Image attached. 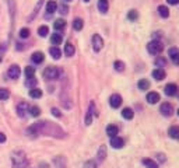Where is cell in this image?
Returning <instances> with one entry per match:
<instances>
[{"label":"cell","instance_id":"1","mask_svg":"<svg viewBox=\"0 0 179 168\" xmlns=\"http://www.w3.org/2000/svg\"><path fill=\"white\" fill-rule=\"evenodd\" d=\"M35 128V130L38 132V134H46V136H52V137H66V133L64 130L60 128V126L52 123L49 121H42V122H38V123L32 125Z\"/></svg>","mask_w":179,"mask_h":168},{"label":"cell","instance_id":"2","mask_svg":"<svg viewBox=\"0 0 179 168\" xmlns=\"http://www.w3.org/2000/svg\"><path fill=\"white\" fill-rule=\"evenodd\" d=\"M11 160H13L14 168H24L28 165V160L23 151H14L11 154Z\"/></svg>","mask_w":179,"mask_h":168},{"label":"cell","instance_id":"3","mask_svg":"<svg viewBox=\"0 0 179 168\" xmlns=\"http://www.w3.org/2000/svg\"><path fill=\"white\" fill-rule=\"evenodd\" d=\"M147 49H148V52H150L151 55H160V53L162 52V49H164V45L160 39H153L151 42H148Z\"/></svg>","mask_w":179,"mask_h":168},{"label":"cell","instance_id":"4","mask_svg":"<svg viewBox=\"0 0 179 168\" xmlns=\"http://www.w3.org/2000/svg\"><path fill=\"white\" fill-rule=\"evenodd\" d=\"M43 77L46 80H56V79H59V69L55 67V66H49V67L45 69Z\"/></svg>","mask_w":179,"mask_h":168},{"label":"cell","instance_id":"5","mask_svg":"<svg viewBox=\"0 0 179 168\" xmlns=\"http://www.w3.org/2000/svg\"><path fill=\"white\" fill-rule=\"evenodd\" d=\"M104 46V39L101 38V35L94 34L92 35V48H94L95 52H100Z\"/></svg>","mask_w":179,"mask_h":168},{"label":"cell","instance_id":"6","mask_svg":"<svg viewBox=\"0 0 179 168\" xmlns=\"http://www.w3.org/2000/svg\"><path fill=\"white\" fill-rule=\"evenodd\" d=\"M20 74H21V69L18 67L17 65H13V66H10V69L7 70V76L10 77V79H18L20 77Z\"/></svg>","mask_w":179,"mask_h":168},{"label":"cell","instance_id":"7","mask_svg":"<svg viewBox=\"0 0 179 168\" xmlns=\"http://www.w3.org/2000/svg\"><path fill=\"white\" fill-rule=\"evenodd\" d=\"M160 112L162 113L164 116H171L172 113H174V107H172V105L169 104V102H165V104L161 105Z\"/></svg>","mask_w":179,"mask_h":168},{"label":"cell","instance_id":"8","mask_svg":"<svg viewBox=\"0 0 179 168\" xmlns=\"http://www.w3.org/2000/svg\"><path fill=\"white\" fill-rule=\"evenodd\" d=\"M94 113H97V112H95V105H94V102H91V104H90L87 115H85V125H87V126H90L92 123V115H94Z\"/></svg>","mask_w":179,"mask_h":168},{"label":"cell","instance_id":"9","mask_svg":"<svg viewBox=\"0 0 179 168\" xmlns=\"http://www.w3.org/2000/svg\"><path fill=\"white\" fill-rule=\"evenodd\" d=\"M109 104H111L112 108H119L122 104V97L119 94H112L111 98H109Z\"/></svg>","mask_w":179,"mask_h":168},{"label":"cell","instance_id":"10","mask_svg":"<svg viewBox=\"0 0 179 168\" xmlns=\"http://www.w3.org/2000/svg\"><path fill=\"white\" fill-rule=\"evenodd\" d=\"M123 144H125V142H123V139H122V137H119V136L111 137V146L113 147V149H122Z\"/></svg>","mask_w":179,"mask_h":168},{"label":"cell","instance_id":"11","mask_svg":"<svg viewBox=\"0 0 179 168\" xmlns=\"http://www.w3.org/2000/svg\"><path fill=\"white\" fill-rule=\"evenodd\" d=\"M29 107L27 102H21L18 104V107H17V112H18V116H21V118H25L27 116V112H28Z\"/></svg>","mask_w":179,"mask_h":168},{"label":"cell","instance_id":"12","mask_svg":"<svg viewBox=\"0 0 179 168\" xmlns=\"http://www.w3.org/2000/svg\"><path fill=\"white\" fill-rule=\"evenodd\" d=\"M168 55H169V58H171V60L174 62V65H178L179 63V50L176 48H171Z\"/></svg>","mask_w":179,"mask_h":168},{"label":"cell","instance_id":"13","mask_svg":"<svg viewBox=\"0 0 179 168\" xmlns=\"http://www.w3.org/2000/svg\"><path fill=\"white\" fill-rule=\"evenodd\" d=\"M153 77L158 81H161V80L165 79V70H164L162 67H157L156 70L153 71Z\"/></svg>","mask_w":179,"mask_h":168},{"label":"cell","instance_id":"14","mask_svg":"<svg viewBox=\"0 0 179 168\" xmlns=\"http://www.w3.org/2000/svg\"><path fill=\"white\" fill-rule=\"evenodd\" d=\"M176 91H178V86H176V84L171 83V84H166V86H165V94L169 95V97L175 95V94H176Z\"/></svg>","mask_w":179,"mask_h":168},{"label":"cell","instance_id":"15","mask_svg":"<svg viewBox=\"0 0 179 168\" xmlns=\"http://www.w3.org/2000/svg\"><path fill=\"white\" fill-rule=\"evenodd\" d=\"M160 101V94L158 92H148L147 94V102L148 104H157Z\"/></svg>","mask_w":179,"mask_h":168},{"label":"cell","instance_id":"16","mask_svg":"<svg viewBox=\"0 0 179 168\" xmlns=\"http://www.w3.org/2000/svg\"><path fill=\"white\" fill-rule=\"evenodd\" d=\"M43 59H45V56H43L42 52H35V53H32V56H31V60L34 63H37V65L42 63Z\"/></svg>","mask_w":179,"mask_h":168},{"label":"cell","instance_id":"17","mask_svg":"<svg viewBox=\"0 0 179 168\" xmlns=\"http://www.w3.org/2000/svg\"><path fill=\"white\" fill-rule=\"evenodd\" d=\"M98 8H100V11L104 14L108 13V8H109L108 0H100V2H98Z\"/></svg>","mask_w":179,"mask_h":168},{"label":"cell","instance_id":"18","mask_svg":"<svg viewBox=\"0 0 179 168\" xmlns=\"http://www.w3.org/2000/svg\"><path fill=\"white\" fill-rule=\"evenodd\" d=\"M118 132H119L118 126H115V125H108V126H106V134H108L109 137L116 136V134H118Z\"/></svg>","mask_w":179,"mask_h":168},{"label":"cell","instance_id":"19","mask_svg":"<svg viewBox=\"0 0 179 168\" xmlns=\"http://www.w3.org/2000/svg\"><path fill=\"white\" fill-rule=\"evenodd\" d=\"M56 8H58V3H56V2H53V0H49V2L46 3V11H48L49 14L55 13Z\"/></svg>","mask_w":179,"mask_h":168},{"label":"cell","instance_id":"20","mask_svg":"<svg viewBox=\"0 0 179 168\" xmlns=\"http://www.w3.org/2000/svg\"><path fill=\"white\" fill-rule=\"evenodd\" d=\"M49 53L52 55V58H53V59H59V58L62 56V50L59 49L58 46H55V45H53V46L49 49Z\"/></svg>","mask_w":179,"mask_h":168},{"label":"cell","instance_id":"21","mask_svg":"<svg viewBox=\"0 0 179 168\" xmlns=\"http://www.w3.org/2000/svg\"><path fill=\"white\" fill-rule=\"evenodd\" d=\"M53 27H55V31H62V29H64V27H66V21L59 18L55 21V24H53Z\"/></svg>","mask_w":179,"mask_h":168},{"label":"cell","instance_id":"22","mask_svg":"<svg viewBox=\"0 0 179 168\" xmlns=\"http://www.w3.org/2000/svg\"><path fill=\"white\" fill-rule=\"evenodd\" d=\"M53 163H55V165L58 168H66V161H64V157H62V155L56 157L53 160Z\"/></svg>","mask_w":179,"mask_h":168},{"label":"cell","instance_id":"23","mask_svg":"<svg viewBox=\"0 0 179 168\" xmlns=\"http://www.w3.org/2000/svg\"><path fill=\"white\" fill-rule=\"evenodd\" d=\"M134 115V112L132 111V108H123V111H122V116H123L125 119H132Z\"/></svg>","mask_w":179,"mask_h":168},{"label":"cell","instance_id":"24","mask_svg":"<svg viewBox=\"0 0 179 168\" xmlns=\"http://www.w3.org/2000/svg\"><path fill=\"white\" fill-rule=\"evenodd\" d=\"M64 53H66L67 58H71V56L74 55V46L70 44V42H67L66 46H64Z\"/></svg>","mask_w":179,"mask_h":168},{"label":"cell","instance_id":"25","mask_svg":"<svg viewBox=\"0 0 179 168\" xmlns=\"http://www.w3.org/2000/svg\"><path fill=\"white\" fill-rule=\"evenodd\" d=\"M143 164L146 165V168H158V164L154 160H151V158H144Z\"/></svg>","mask_w":179,"mask_h":168},{"label":"cell","instance_id":"26","mask_svg":"<svg viewBox=\"0 0 179 168\" xmlns=\"http://www.w3.org/2000/svg\"><path fill=\"white\" fill-rule=\"evenodd\" d=\"M168 134L172 137V139H178V137H179V128H178V126H171V128H169Z\"/></svg>","mask_w":179,"mask_h":168},{"label":"cell","instance_id":"27","mask_svg":"<svg viewBox=\"0 0 179 168\" xmlns=\"http://www.w3.org/2000/svg\"><path fill=\"white\" fill-rule=\"evenodd\" d=\"M29 97L31 98H41L42 97V91L39 88H31L29 90Z\"/></svg>","mask_w":179,"mask_h":168},{"label":"cell","instance_id":"28","mask_svg":"<svg viewBox=\"0 0 179 168\" xmlns=\"http://www.w3.org/2000/svg\"><path fill=\"white\" fill-rule=\"evenodd\" d=\"M38 34H39V37L45 38L48 34H49V27L48 25H41L39 28H38Z\"/></svg>","mask_w":179,"mask_h":168},{"label":"cell","instance_id":"29","mask_svg":"<svg viewBox=\"0 0 179 168\" xmlns=\"http://www.w3.org/2000/svg\"><path fill=\"white\" fill-rule=\"evenodd\" d=\"M83 20L81 18H74V21H73V28L76 29V31H81L83 29Z\"/></svg>","mask_w":179,"mask_h":168},{"label":"cell","instance_id":"30","mask_svg":"<svg viewBox=\"0 0 179 168\" xmlns=\"http://www.w3.org/2000/svg\"><path fill=\"white\" fill-rule=\"evenodd\" d=\"M50 42H52V45L58 46V45L62 42V35L60 34H53L52 37H50Z\"/></svg>","mask_w":179,"mask_h":168},{"label":"cell","instance_id":"31","mask_svg":"<svg viewBox=\"0 0 179 168\" xmlns=\"http://www.w3.org/2000/svg\"><path fill=\"white\" fill-rule=\"evenodd\" d=\"M158 13H160V16L164 17V18H166V17L169 16V10L165 6H160V7H158Z\"/></svg>","mask_w":179,"mask_h":168},{"label":"cell","instance_id":"32","mask_svg":"<svg viewBox=\"0 0 179 168\" xmlns=\"http://www.w3.org/2000/svg\"><path fill=\"white\" fill-rule=\"evenodd\" d=\"M137 86H139L140 90H148V88H150V81H148V80H146V79H141Z\"/></svg>","mask_w":179,"mask_h":168},{"label":"cell","instance_id":"33","mask_svg":"<svg viewBox=\"0 0 179 168\" xmlns=\"http://www.w3.org/2000/svg\"><path fill=\"white\" fill-rule=\"evenodd\" d=\"M28 112H29V115L34 116V118H38V116L41 115V109L38 107H31L28 109Z\"/></svg>","mask_w":179,"mask_h":168},{"label":"cell","instance_id":"34","mask_svg":"<svg viewBox=\"0 0 179 168\" xmlns=\"http://www.w3.org/2000/svg\"><path fill=\"white\" fill-rule=\"evenodd\" d=\"M24 73H25V77H27V79H32V77H34V74H35V69L31 67V66H28V67H25Z\"/></svg>","mask_w":179,"mask_h":168},{"label":"cell","instance_id":"35","mask_svg":"<svg viewBox=\"0 0 179 168\" xmlns=\"http://www.w3.org/2000/svg\"><path fill=\"white\" fill-rule=\"evenodd\" d=\"M8 97H10V92H8V90H6V88H0V101H6V100H8Z\"/></svg>","mask_w":179,"mask_h":168},{"label":"cell","instance_id":"36","mask_svg":"<svg viewBox=\"0 0 179 168\" xmlns=\"http://www.w3.org/2000/svg\"><path fill=\"white\" fill-rule=\"evenodd\" d=\"M105 155H106V149H105V146H101V149L98 150V160H100V161H104V160H105Z\"/></svg>","mask_w":179,"mask_h":168},{"label":"cell","instance_id":"37","mask_svg":"<svg viewBox=\"0 0 179 168\" xmlns=\"http://www.w3.org/2000/svg\"><path fill=\"white\" fill-rule=\"evenodd\" d=\"M113 66H115V70L116 71H123L125 70V63L120 62V60H116Z\"/></svg>","mask_w":179,"mask_h":168},{"label":"cell","instance_id":"38","mask_svg":"<svg viewBox=\"0 0 179 168\" xmlns=\"http://www.w3.org/2000/svg\"><path fill=\"white\" fill-rule=\"evenodd\" d=\"M127 18H129L130 21L137 20V18H139V13H137L136 10H130V11H129V14H127Z\"/></svg>","mask_w":179,"mask_h":168},{"label":"cell","instance_id":"39","mask_svg":"<svg viewBox=\"0 0 179 168\" xmlns=\"http://www.w3.org/2000/svg\"><path fill=\"white\" fill-rule=\"evenodd\" d=\"M29 37V29L28 28H21L20 29V38H28Z\"/></svg>","mask_w":179,"mask_h":168},{"label":"cell","instance_id":"40","mask_svg":"<svg viewBox=\"0 0 179 168\" xmlns=\"http://www.w3.org/2000/svg\"><path fill=\"white\" fill-rule=\"evenodd\" d=\"M156 65H157V67H164V66H165V59L158 58L156 60Z\"/></svg>","mask_w":179,"mask_h":168},{"label":"cell","instance_id":"41","mask_svg":"<svg viewBox=\"0 0 179 168\" xmlns=\"http://www.w3.org/2000/svg\"><path fill=\"white\" fill-rule=\"evenodd\" d=\"M85 168H97V164H95V161L90 160L85 163Z\"/></svg>","mask_w":179,"mask_h":168},{"label":"cell","instance_id":"42","mask_svg":"<svg viewBox=\"0 0 179 168\" xmlns=\"http://www.w3.org/2000/svg\"><path fill=\"white\" fill-rule=\"evenodd\" d=\"M27 84H28V86H32V88H34V86L37 84V80H35L34 77H32V79H27Z\"/></svg>","mask_w":179,"mask_h":168},{"label":"cell","instance_id":"43","mask_svg":"<svg viewBox=\"0 0 179 168\" xmlns=\"http://www.w3.org/2000/svg\"><path fill=\"white\" fill-rule=\"evenodd\" d=\"M52 113H53V115H55V116H58V118H59V116H60V111H59V109H56V108H52Z\"/></svg>","mask_w":179,"mask_h":168},{"label":"cell","instance_id":"44","mask_svg":"<svg viewBox=\"0 0 179 168\" xmlns=\"http://www.w3.org/2000/svg\"><path fill=\"white\" fill-rule=\"evenodd\" d=\"M69 11V7H66V6H60V13L62 14H66Z\"/></svg>","mask_w":179,"mask_h":168},{"label":"cell","instance_id":"45","mask_svg":"<svg viewBox=\"0 0 179 168\" xmlns=\"http://www.w3.org/2000/svg\"><path fill=\"white\" fill-rule=\"evenodd\" d=\"M6 142V134L3 132H0V143H4Z\"/></svg>","mask_w":179,"mask_h":168},{"label":"cell","instance_id":"46","mask_svg":"<svg viewBox=\"0 0 179 168\" xmlns=\"http://www.w3.org/2000/svg\"><path fill=\"white\" fill-rule=\"evenodd\" d=\"M157 157L160 158V161H161V163H164V161H165V155H164V154H161V153L157 155Z\"/></svg>","mask_w":179,"mask_h":168},{"label":"cell","instance_id":"47","mask_svg":"<svg viewBox=\"0 0 179 168\" xmlns=\"http://www.w3.org/2000/svg\"><path fill=\"white\" fill-rule=\"evenodd\" d=\"M160 37H161V32H154V35H153L154 39H158Z\"/></svg>","mask_w":179,"mask_h":168},{"label":"cell","instance_id":"48","mask_svg":"<svg viewBox=\"0 0 179 168\" xmlns=\"http://www.w3.org/2000/svg\"><path fill=\"white\" fill-rule=\"evenodd\" d=\"M166 2H168L169 4H178L179 0H166Z\"/></svg>","mask_w":179,"mask_h":168},{"label":"cell","instance_id":"49","mask_svg":"<svg viewBox=\"0 0 179 168\" xmlns=\"http://www.w3.org/2000/svg\"><path fill=\"white\" fill-rule=\"evenodd\" d=\"M41 167H42V168H48V164H41Z\"/></svg>","mask_w":179,"mask_h":168},{"label":"cell","instance_id":"50","mask_svg":"<svg viewBox=\"0 0 179 168\" xmlns=\"http://www.w3.org/2000/svg\"><path fill=\"white\" fill-rule=\"evenodd\" d=\"M2 59H3V58H2V53H0V62H2Z\"/></svg>","mask_w":179,"mask_h":168},{"label":"cell","instance_id":"51","mask_svg":"<svg viewBox=\"0 0 179 168\" xmlns=\"http://www.w3.org/2000/svg\"><path fill=\"white\" fill-rule=\"evenodd\" d=\"M64 2H71V0H64Z\"/></svg>","mask_w":179,"mask_h":168},{"label":"cell","instance_id":"52","mask_svg":"<svg viewBox=\"0 0 179 168\" xmlns=\"http://www.w3.org/2000/svg\"><path fill=\"white\" fill-rule=\"evenodd\" d=\"M84 2H90V0H84Z\"/></svg>","mask_w":179,"mask_h":168}]
</instances>
